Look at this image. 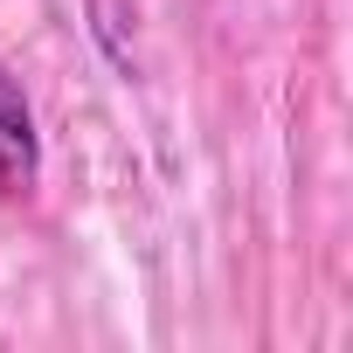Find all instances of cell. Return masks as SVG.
I'll return each mask as SVG.
<instances>
[{
	"instance_id": "6da1fadb",
	"label": "cell",
	"mask_w": 353,
	"mask_h": 353,
	"mask_svg": "<svg viewBox=\"0 0 353 353\" xmlns=\"http://www.w3.org/2000/svg\"><path fill=\"white\" fill-rule=\"evenodd\" d=\"M35 181H42V132H35L21 77L0 63V194L21 201V194H35Z\"/></svg>"
}]
</instances>
